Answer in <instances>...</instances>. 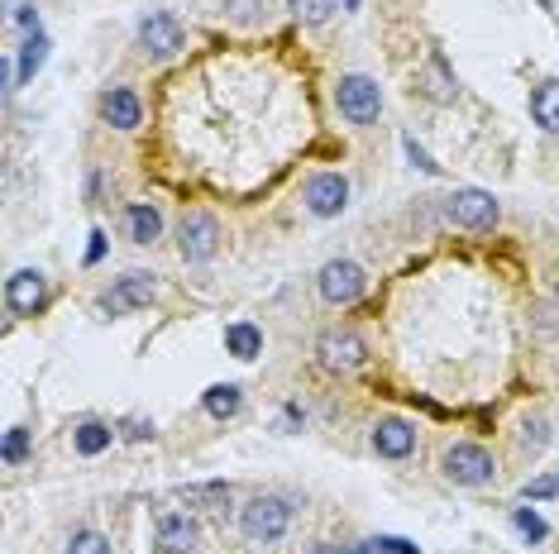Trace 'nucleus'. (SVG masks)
<instances>
[{
	"label": "nucleus",
	"instance_id": "16",
	"mask_svg": "<svg viewBox=\"0 0 559 554\" xmlns=\"http://www.w3.org/2000/svg\"><path fill=\"white\" fill-rule=\"evenodd\" d=\"M225 349H230L235 359H258V354H263V330L249 325V320H239V325L225 330Z\"/></svg>",
	"mask_w": 559,
	"mask_h": 554
},
{
	"label": "nucleus",
	"instance_id": "9",
	"mask_svg": "<svg viewBox=\"0 0 559 554\" xmlns=\"http://www.w3.org/2000/svg\"><path fill=\"white\" fill-rule=\"evenodd\" d=\"M182 24H177V15H168V10H149L144 20H139V48L149 53V58H172L177 48H182Z\"/></svg>",
	"mask_w": 559,
	"mask_h": 554
},
{
	"label": "nucleus",
	"instance_id": "28",
	"mask_svg": "<svg viewBox=\"0 0 559 554\" xmlns=\"http://www.w3.org/2000/svg\"><path fill=\"white\" fill-rule=\"evenodd\" d=\"M225 10H230L235 20L254 24V20H258V10H268V0H225Z\"/></svg>",
	"mask_w": 559,
	"mask_h": 554
},
{
	"label": "nucleus",
	"instance_id": "32",
	"mask_svg": "<svg viewBox=\"0 0 559 554\" xmlns=\"http://www.w3.org/2000/svg\"><path fill=\"white\" fill-rule=\"evenodd\" d=\"M383 545H387L392 554H421L416 545H407V540H397V535H383Z\"/></svg>",
	"mask_w": 559,
	"mask_h": 554
},
{
	"label": "nucleus",
	"instance_id": "8",
	"mask_svg": "<svg viewBox=\"0 0 559 554\" xmlns=\"http://www.w3.org/2000/svg\"><path fill=\"white\" fill-rule=\"evenodd\" d=\"M153 297H158L153 273H125V277H115V287L101 297V311H106V316H129V311L149 306Z\"/></svg>",
	"mask_w": 559,
	"mask_h": 554
},
{
	"label": "nucleus",
	"instance_id": "21",
	"mask_svg": "<svg viewBox=\"0 0 559 554\" xmlns=\"http://www.w3.org/2000/svg\"><path fill=\"white\" fill-rule=\"evenodd\" d=\"M48 58V34H29V43L20 48V77H34Z\"/></svg>",
	"mask_w": 559,
	"mask_h": 554
},
{
	"label": "nucleus",
	"instance_id": "11",
	"mask_svg": "<svg viewBox=\"0 0 559 554\" xmlns=\"http://www.w3.org/2000/svg\"><path fill=\"white\" fill-rule=\"evenodd\" d=\"M349 206V182H344L340 172H321V177H311L306 182V211L330 220V215H340Z\"/></svg>",
	"mask_w": 559,
	"mask_h": 554
},
{
	"label": "nucleus",
	"instance_id": "34",
	"mask_svg": "<svg viewBox=\"0 0 559 554\" xmlns=\"http://www.w3.org/2000/svg\"><path fill=\"white\" fill-rule=\"evenodd\" d=\"M354 554H392L383 540H364V545H354Z\"/></svg>",
	"mask_w": 559,
	"mask_h": 554
},
{
	"label": "nucleus",
	"instance_id": "2",
	"mask_svg": "<svg viewBox=\"0 0 559 554\" xmlns=\"http://www.w3.org/2000/svg\"><path fill=\"white\" fill-rule=\"evenodd\" d=\"M239 526H244V535H249V540L273 545V540H282V535H287V526H292V507H287L282 497H254V502L239 512Z\"/></svg>",
	"mask_w": 559,
	"mask_h": 554
},
{
	"label": "nucleus",
	"instance_id": "15",
	"mask_svg": "<svg viewBox=\"0 0 559 554\" xmlns=\"http://www.w3.org/2000/svg\"><path fill=\"white\" fill-rule=\"evenodd\" d=\"M531 115L545 134H559V82H540L531 96Z\"/></svg>",
	"mask_w": 559,
	"mask_h": 554
},
{
	"label": "nucleus",
	"instance_id": "19",
	"mask_svg": "<svg viewBox=\"0 0 559 554\" xmlns=\"http://www.w3.org/2000/svg\"><path fill=\"white\" fill-rule=\"evenodd\" d=\"M72 445H77V454H101L110 445V426L106 421H82L77 435H72Z\"/></svg>",
	"mask_w": 559,
	"mask_h": 554
},
{
	"label": "nucleus",
	"instance_id": "24",
	"mask_svg": "<svg viewBox=\"0 0 559 554\" xmlns=\"http://www.w3.org/2000/svg\"><path fill=\"white\" fill-rule=\"evenodd\" d=\"M67 554H110V540L96 531H77L72 545H67Z\"/></svg>",
	"mask_w": 559,
	"mask_h": 554
},
{
	"label": "nucleus",
	"instance_id": "26",
	"mask_svg": "<svg viewBox=\"0 0 559 554\" xmlns=\"http://www.w3.org/2000/svg\"><path fill=\"white\" fill-rule=\"evenodd\" d=\"M24 454H29V430L15 426L10 435H5V464H20Z\"/></svg>",
	"mask_w": 559,
	"mask_h": 554
},
{
	"label": "nucleus",
	"instance_id": "33",
	"mask_svg": "<svg viewBox=\"0 0 559 554\" xmlns=\"http://www.w3.org/2000/svg\"><path fill=\"white\" fill-rule=\"evenodd\" d=\"M101 254H106V235L96 230V235H91V249H86V263H96Z\"/></svg>",
	"mask_w": 559,
	"mask_h": 554
},
{
	"label": "nucleus",
	"instance_id": "35",
	"mask_svg": "<svg viewBox=\"0 0 559 554\" xmlns=\"http://www.w3.org/2000/svg\"><path fill=\"white\" fill-rule=\"evenodd\" d=\"M540 5H545V10H559V0H540Z\"/></svg>",
	"mask_w": 559,
	"mask_h": 554
},
{
	"label": "nucleus",
	"instance_id": "7",
	"mask_svg": "<svg viewBox=\"0 0 559 554\" xmlns=\"http://www.w3.org/2000/svg\"><path fill=\"white\" fill-rule=\"evenodd\" d=\"M368 287V277L359 263H349V258H330L321 268V297L330 306H349V301H359Z\"/></svg>",
	"mask_w": 559,
	"mask_h": 554
},
{
	"label": "nucleus",
	"instance_id": "14",
	"mask_svg": "<svg viewBox=\"0 0 559 554\" xmlns=\"http://www.w3.org/2000/svg\"><path fill=\"white\" fill-rule=\"evenodd\" d=\"M101 115H106L115 129H139L144 106H139V96H134L129 86H110L106 96H101Z\"/></svg>",
	"mask_w": 559,
	"mask_h": 554
},
{
	"label": "nucleus",
	"instance_id": "13",
	"mask_svg": "<svg viewBox=\"0 0 559 554\" xmlns=\"http://www.w3.org/2000/svg\"><path fill=\"white\" fill-rule=\"evenodd\" d=\"M373 449H378L383 459H407L411 449H416V426L397 421V416H387V421L373 426Z\"/></svg>",
	"mask_w": 559,
	"mask_h": 554
},
{
	"label": "nucleus",
	"instance_id": "23",
	"mask_svg": "<svg viewBox=\"0 0 559 554\" xmlns=\"http://www.w3.org/2000/svg\"><path fill=\"white\" fill-rule=\"evenodd\" d=\"M430 96H435V101H450L454 96V77L450 72H445V58H440V53H435V58H430Z\"/></svg>",
	"mask_w": 559,
	"mask_h": 554
},
{
	"label": "nucleus",
	"instance_id": "27",
	"mask_svg": "<svg viewBox=\"0 0 559 554\" xmlns=\"http://www.w3.org/2000/svg\"><path fill=\"white\" fill-rule=\"evenodd\" d=\"M550 445V426L545 421H526L521 426V449H545Z\"/></svg>",
	"mask_w": 559,
	"mask_h": 554
},
{
	"label": "nucleus",
	"instance_id": "31",
	"mask_svg": "<svg viewBox=\"0 0 559 554\" xmlns=\"http://www.w3.org/2000/svg\"><path fill=\"white\" fill-rule=\"evenodd\" d=\"M149 435H153V426L144 421V416H129L125 421V440H149Z\"/></svg>",
	"mask_w": 559,
	"mask_h": 554
},
{
	"label": "nucleus",
	"instance_id": "1",
	"mask_svg": "<svg viewBox=\"0 0 559 554\" xmlns=\"http://www.w3.org/2000/svg\"><path fill=\"white\" fill-rule=\"evenodd\" d=\"M335 106H340V115L349 120V125H373L378 110H383V91H378L373 77L354 72V77H340V86H335Z\"/></svg>",
	"mask_w": 559,
	"mask_h": 554
},
{
	"label": "nucleus",
	"instance_id": "17",
	"mask_svg": "<svg viewBox=\"0 0 559 554\" xmlns=\"http://www.w3.org/2000/svg\"><path fill=\"white\" fill-rule=\"evenodd\" d=\"M125 225H129V239H134V244H153L158 230H163V215L153 211V206H129Z\"/></svg>",
	"mask_w": 559,
	"mask_h": 554
},
{
	"label": "nucleus",
	"instance_id": "10",
	"mask_svg": "<svg viewBox=\"0 0 559 554\" xmlns=\"http://www.w3.org/2000/svg\"><path fill=\"white\" fill-rule=\"evenodd\" d=\"M43 301H48V282H43L39 268H20V273L5 282V306L15 316H39Z\"/></svg>",
	"mask_w": 559,
	"mask_h": 554
},
{
	"label": "nucleus",
	"instance_id": "4",
	"mask_svg": "<svg viewBox=\"0 0 559 554\" xmlns=\"http://www.w3.org/2000/svg\"><path fill=\"white\" fill-rule=\"evenodd\" d=\"M364 359H368V349L354 330H325L321 340H316V363H321L325 373H354V368H364Z\"/></svg>",
	"mask_w": 559,
	"mask_h": 554
},
{
	"label": "nucleus",
	"instance_id": "20",
	"mask_svg": "<svg viewBox=\"0 0 559 554\" xmlns=\"http://www.w3.org/2000/svg\"><path fill=\"white\" fill-rule=\"evenodd\" d=\"M287 10H292V20H301V24H325L335 15V0H287Z\"/></svg>",
	"mask_w": 559,
	"mask_h": 554
},
{
	"label": "nucleus",
	"instance_id": "12",
	"mask_svg": "<svg viewBox=\"0 0 559 554\" xmlns=\"http://www.w3.org/2000/svg\"><path fill=\"white\" fill-rule=\"evenodd\" d=\"M153 540H158L163 554H192L196 540H201V526H196V516H187V512H163Z\"/></svg>",
	"mask_w": 559,
	"mask_h": 554
},
{
	"label": "nucleus",
	"instance_id": "29",
	"mask_svg": "<svg viewBox=\"0 0 559 554\" xmlns=\"http://www.w3.org/2000/svg\"><path fill=\"white\" fill-rule=\"evenodd\" d=\"M559 492V478H536V483H526L521 497H555Z\"/></svg>",
	"mask_w": 559,
	"mask_h": 554
},
{
	"label": "nucleus",
	"instance_id": "6",
	"mask_svg": "<svg viewBox=\"0 0 559 554\" xmlns=\"http://www.w3.org/2000/svg\"><path fill=\"white\" fill-rule=\"evenodd\" d=\"M445 215L464 230H493L497 225V201L493 192H478V187H459V192L445 201Z\"/></svg>",
	"mask_w": 559,
	"mask_h": 554
},
{
	"label": "nucleus",
	"instance_id": "5",
	"mask_svg": "<svg viewBox=\"0 0 559 554\" xmlns=\"http://www.w3.org/2000/svg\"><path fill=\"white\" fill-rule=\"evenodd\" d=\"M215 249H220L215 215H206V211L182 215V225H177V254L187 258V263H206V258H215Z\"/></svg>",
	"mask_w": 559,
	"mask_h": 554
},
{
	"label": "nucleus",
	"instance_id": "25",
	"mask_svg": "<svg viewBox=\"0 0 559 554\" xmlns=\"http://www.w3.org/2000/svg\"><path fill=\"white\" fill-rule=\"evenodd\" d=\"M512 526L526 535V540H545V521H540L536 512H526V507H516L512 512Z\"/></svg>",
	"mask_w": 559,
	"mask_h": 554
},
{
	"label": "nucleus",
	"instance_id": "18",
	"mask_svg": "<svg viewBox=\"0 0 559 554\" xmlns=\"http://www.w3.org/2000/svg\"><path fill=\"white\" fill-rule=\"evenodd\" d=\"M239 402H244V397H239L235 383H220V387H211V392H206V411H211L215 421H230V416L239 411Z\"/></svg>",
	"mask_w": 559,
	"mask_h": 554
},
{
	"label": "nucleus",
	"instance_id": "30",
	"mask_svg": "<svg viewBox=\"0 0 559 554\" xmlns=\"http://www.w3.org/2000/svg\"><path fill=\"white\" fill-rule=\"evenodd\" d=\"M407 153H411V163H416V168H421V172H440V163H430V153L421 149V144H416L411 134H407Z\"/></svg>",
	"mask_w": 559,
	"mask_h": 554
},
{
	"label": "nucleus",
	"instance_id": "3",
	"mask_svg": "<svg viewBox=\"0 0 559 554\" xmlns=\"http://www.w3.org/2000/svg\"><path fill=\"white\" fill-rule=\"evenodd\" d=\"M493 454L483 445H450L445 449V478L459 483V488H483L493 483Z\"/></svg>",
	"mask_w": 559,
	"mask_h": 554
},
{
	"label": "nucleus",
	"instance_id": "22",
	"mask_svg": "<svg viewBox=\"0 0 559 554\" xmlns=\"http://www.w3.org/2000/svg\"><path fill=\"white\" fill-rule=\"evenodd\" d=\"M5 15H10V24L39 34V0H5Z\"/></svg>",
	"mask_w": 559,
	"mask_h": 554
}]
</instances>
